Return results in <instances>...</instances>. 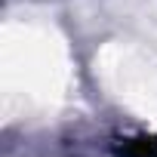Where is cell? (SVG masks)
Wrapping results in <instances>:
<instances>
[{"instance_id": "obj_1", "label": "cell", "mask_w": 157, "mask_h": 157, "mask_svg": "<svg viewBox=\"0 0 157 157\" xmlns=\"http://www.w3.org/2000/svg\"><path fill=\"white\" fill-rule=\"evenodd\" d=\"M114 151H117V157H157V139H151V136L126 139Z\"/></svg>"}]
</instances>
